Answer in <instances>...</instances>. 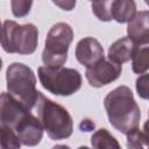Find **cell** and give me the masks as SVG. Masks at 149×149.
Returning a JSON list of instances; mask_svg holds the SVG:
<instances>
[{"label":"cell","mask_w":149,"mask_h":149,"mask_svg":"<svg viewBox=\"0 0 149 149\" xmlns=\"http://www.w3.org/2000/svg\"><path fill=\"white\" fill-rule=\"evenodd\" d=\"M109 123L120 133L128 134L139 127L141 111L132 90L121 85L112 90L104 100Z\"/></svg>","instance_id":"1"},{"label":"cell","mask_w":149,"mask_h":149,"mask_svg":"<svg viewBox=\"0 0 149 149\" xmlns=\"http://www.w3.org/2000/svg\"><path fill=\"white\" fill-rule=\"evenodd\" d=\"M36 109L38 119L51 140L61 141L72 135L73 121L68 109L47 98L40 91L36 102Z\"/></svg>","instance_id":"2"},{"label":"cell","mask_w":149,"mask_h":149,"mask_svg":"<svg viewBox=\"0 0 149 149\" xmlns=\"http://www.w3.org/2000/svg\"><path fill=\"white\" fill-rule=\"evenodd\" d=\"M8 93L22 102L29 111L36 106L38 91L36 90V77L34 71L23 63H12L6 71Z\"/></svg>","instance_id":"3"},{"label":"cell","mask_w":149,"mask_h":149,"mask_svg":"<svg viewBox=\"0 0 149 149\" xmlns=\"http://www.w3.org/2000/svg\"><path fill=\"white\" fill-rule=\"evenodd\" d=\"M38 43V30L35 24H19L6 20L2 23L1 45L8 54L30 55L35 52Z\"/></svg>","instance_id":"4"},{"label":"cell","mask_w":149,"mask_h":149,"mask_svg":"<svg viewBox=\"0 0 149 149\" xmlns=\"http://www.w3.org/2000/svg\"><path fill=\"white\" fill-rule=\"evenodd\" d=\"M37 74L41 85L55 95L69 97L81 87V74L72 68L40 66Z\"/></svg>","instance_id":"5"},{"label":"cell","mask_w":149,"mask_h":149,"mask_svg":"<svg viewBox=\"0 0 149 149\" xmlns=\"http://www.w3.org/2000/svg\"><path fill=\"white\" fill-rule=\"evenodd\" d=\"M73 40L72 27L66 22L55 23L47 34L42 62L45 66L58 68L68 59L69 47Z\"/></svg>","instance_id":"6"},{"label":"cell","mask_w":149,"mask_h":149,"mask_svg":"<svg viewBox=\"0 0 149 149\" xmlns=\"http://www.w3.org/2000/svg\"><path fill=\"white\" fill-rule=\"evenodd\" d=\"M10 128L16 133L23 146H37L43 137V125L30 111L22 114Z\"/></svg>","instance_id":"7"},{"label":"cell","mask_w":149,"mask_h":149,"mask_svg":"<svg viewBox=\"0 0 149 149\" xmlns=\"http://www.w3.org/2000/svg\"><path fill=\"white\" fill-rule=\"evenodd\" d=\"M122 72L121 64L102 58L94 65L86 68L85 77L92 87H102L116 80Z\"/></svg>","instance_id":"8"},{"label":"cell","mask_w":149,"mask_h":149,"mask_svg":"<svg viewBox=\"0 0 149 149\" xmlns=\"http://www.w3.org/2000/svg\"><path fill=\"white\" fill-rule=\"evenodd\" d=\"M76 58L85 68H90L105 58L104 48L93 37H84L76 45Z\"/></svg>","instance_id":"9"},{"label":"cell","mask_w":149,"mask_h":149,"mask_svg":"<svg viewBox=\"0 0 149 149\" xmlns=\"http://www.w3.org/2000/svg\"><path fill=\"white\" fill-rule=\"evenodd\" d=\"M128 37L135 43L149 40V10H141L128 22Z\"/></svg>","instance_id":"10"},{"label":"cell","mask_w":149,"mask_h":149,"mask_svg":"<svg viewBox=\"0 0 149 149\" xmlns=\"http://www.w3.org/2000/svg\"><path fill=\"white\" fill-rule=\"evenodd\" d=\"M136 43L130 37H122L111 44L108 49V59L114 63L123 64L132 59Z\"/></svg>","instance_id":"11"},{"label":"cell","mask_w":149,"mask_h":149,"mask_svg":"<svg viewBox=\"0 0 149 149\" xmlns=\"http://www.w3.org/2000/svg\"><path fill=\"white\" fill-rule=\"evenodd\" d=\"M132 69L137 74L149 70V40L136 43L132 57Z\"/></svg>","instance_id":"12"},{"label":"cell","mask_w":149,"mask_h":149,"mask_svg":"<svg viewBox=\"0 0 149 149\" xmlns=\"http://www.w3.org/2000/svg\"><path fill=\"white\" fill-rule=\"evenodd\" d=\"M136 14V3L134 0H114L113 2V20L118 23L129 22Z\"/></svg>","instance_id":"13"},{"label":"cell","mask_w":149,"mask_h":149,"mask_svg":"<svg viewBox=\"0 0 149 149\" xmlns=\"http://www.w3.org/2000/svg\"><path fill=\"white\" fill-rule=\"evenodd\" d=\"M91 144L94 148H120L119 142L116 141V139L105 128H100L98 129L95 133H93V135L91 136Z\"/></svg>","instance_id":"14"},{"label":"cell","mask_w":149,"mask_h":149,"mask_svg":"<svg viewBox=\"0 0 149 149\" xmlns=\"http://www.w3.org/2000/svg\"><path fill=\"white\" fill-rule=\"evenodd\" d=\"M114 0H95L92 2V13L100 21L108 22L113 20L112 10H113Z\"/></svg>","instance_id":"15"},{"label":"cell","mask_w":149,"mask_h":149,"mask_svg":"<svg viewBox=\"0 0 149 149\" xmlns=\"http://www.w3.org/2000/svg\"><path fill=\"white\" fill-rule=\"evenodd\" d=\"M1 134V147L3 149H17L22 144L16 133L8 126L0 125Z\"/></svg>","instance_id":"16"},{"label":"cell","mask_w":149,"mask_h":149,"mask_svg":"<svg viewBox=\"0 0 149 149\" xmlns=\"http://www.w3.org/2000/svg\"><path fill=\"white\" fill-rule=\"evenodd\" d=\"M127 147L128 148H149V142L143 130L137 128L133 129L127 134Z\"/></svg>","instance_id":"17"},{"label":"cell","mask_w":149,"mask_h":149,"mask_svg":"<svg viewBox=\"0 0 149 149\" xmlns=\"http://www.w3.org/2000/svg\"><path fill=\"white\" fill-rule=\"evenodd\" d=\"M33 0H10L12 13L15 17H24L29 14Z\"/></svg>","instance_id":"18"},{"label":"cell","mask_w":149,"mask_h":149,"mask_svg":"<svg viewBox=\"0 0 149 149\" xmlns=\"http://www.w3.org/2000/svg\"><path fill=\"white\" fill-rule=\"evenodd\" d=\"M136 92L142 99L149 100V73H142L136 79Z\"/></svg>","instance_id":"19"},{"label":"cell","mask_w":149,"mask_h":149,"mask_svg":"<svg viewBox=\"0 0 149 149\" xmlns=\"http://www.w3.org/2000/svg\"><path fill=\"white\" fill-rule=\"evenodd\" d=\"M57 7H59L63 10L70 12L76 6V0H51Z\"/></svg>","instance_id":"20"},{"label":"cell","mask_w":149,"mask_h":149,"mask_svg":"<svg viewBox=\"0 0 149 149\" xmlns=\"http://www.w3.org/2000/svg\"><path fill=\"white\" fill-rule=\"evenodd\" d=\"M94 128V123L91 120H83L80 123V129L83 132H90Z\"/></svg>","instance_id":"21"},{"label":"cell","mask_w":149,"mask_h":149,"mask_svg":"<svg viewBox=\"0 0 149 149\" xmlns=\"http://www.w3.org/2000/svg\"><path fill=\"white\" fill-rule=\"evenodd\" d=\"M148 115H149V113H148ZM143 133H144V135L147 136L148 142H149V119L146 121V123H144V126H143Z\"/></svg>","instance_id":"22"},{"label":"cell","mask_w":149,"mask_h":149,"mask_svg":"<svg viewBox=\"0 0 149 149\" xmlns=\"http://www.w3.org/2000/svg\"><path fill=\"white\" fill-rule=\"evenodd\" d=\"M144 2H146V3L148 5V6H149V0H144Z\"/></svg>","instance_id":"23"},{"label":"cell","mask_w":149,"mask_h":149,"mask_svg":"<svg viewBox=\"0 0 149 149\" xmlns=\"http://www.w3.org/2000/svg\"><path fill=\"white\" fill-rule=\"evenodd\" d=\"M90 1H92V2H93V1H95V0H90Z\"/></svg>","instance_id":"24"}]
</instances>
